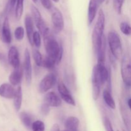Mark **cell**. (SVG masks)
Masks as SVG:
<instances>
[{"mask_svg": "<svg viewBox=\"0 0 131 131\" xmlns=\"http://www.w3.org/2000/svg\"><path fill=\"white\" fill-rule=\"evenodd\" d=\"M44 39V46L47 56L56 60V65L61 62L63 54V48L54 37L49 29L45 31L43 34Z\"/></svg>", "mask_w": 131, "mask_h": 131, "instance_id": "cell-1", "label": "cell"}, {"mask_svg": "<svg viewBox=\"0 0 131 131\" xmlns=\"http://www.w3.org/2000/svg\"><path fill=\"white\" fill-rule=\"evenodd\" d=\"M105 14L102 9L99 11L97 21L92 33V42L96 54L99 53L102 47L104 40V31L105 28Z\"/></svg>", "mask_w": 131, "mask_h": 131, "instance_id": "cell-2", "label": "cell"}, {"mask_svg": "<svg viewBox=\"0 0 131 131\" xmlns=\"http://www.w3.org/2000/svg\"><path fill=\"white\" fill-rule=\"evenodd\" d=\"M107 42L110 51L114 58L116 59H120L122 56V44L121 39L116 32L111 31L107 35Z\"/></svg>", "mask_w": 131, "mask_h": 131, "instance_id": "cell-3", "label": "cell"}, {"mask_svg": "<svg viewBox=\"0 0 131 131\" xmlns=\"http://www.w3.org/2000/svg\"><path fill=\"white\" fill-rule=\"evenodd\" d=\"M121 75L126 87L131 88V59L128 54L124 55L122 60Z\"/></svg>", "mask_w": 131, "mask_h": 131, "instance_id": "cell-4", "label": "cell"}, {"mask_svg": "<svg viewBox=\"0 0 131 131\" xmlns=\"http://www.w3.org/2000/svg\"><path fill=\"white\" fill-rule=\"evenodd\" d=\"M51 21L54 30L56 33H60L64 29L65 23L61 12L57 8H52L51 14Z\"/></svg>", "mask_w": 131, "mask_h": 131, "instance_id": "cell-5", "label": "cell"}, {"mask_svg": "<svg viewBox=\"0 0 131 131\" xmlns=\"http://www.w3.org/2000/svg\"><path fill=\"white\" fill-rule=\"evenodd\" d=\"M31 17L33 19V21L35 23L36 26L38 28L40 33L43 35L47 28L46 26V23L41 15L40 12L38 9L33 5H31Z\"/></svg>", "mask_w": 131, "mask_h": 131, "instance_id": "cell-6", "label": "cell"}, {"mask_svg": "<svg viewBox=\"0 0 131 131\" xmlns=\"http://www.w3.org/2000/svg\"><path fill=\"white\" fill-rule=\"evenodd\" d=\"M56 82V75L53 73L48 74L40 82L38 85V90L42 93H46L54 86Z\"/></svg>", "mask_w": 131, "mask_h": 131, "instance_id": "cell-7", "label": "cell"}, {"mask_svg": "<svg viewBox=\"0 0 131 131\" xmlns=\"http://www.w3.org/2000/svg\"><path fill=\"white\" fill-rule=\"evenodd\" d=\"M58 90L63 101H65L68 104L73 106H75V102L72 96L70 91L65 86L63 82L61 81V80L59 81L58 83Z\"/></svg>", "mask_w": 131, "mask_h": 131, "instance_id": "cell-8", "label": "cell"}, {"mask_svg": "<svg viewBox=\"0 0 131 131\" xmlns=\"http://www.w3.org/2000/svg\"><path fill=\"white\" fill-rule=\"evenodd\" d=\"M92 96L93 99L95 101H97L99 99L101 93V88L102 84H101V80L97 73V68L96 66L93 69L92 74Z\"/></svg>", "mask_w": 131, "mask_h": 131, "instance_id": "cell-9", "label": "cell"}, {"mask_svg": "<svg viewBox=\"0 0 131 131\" xmlns=\"http://www.w3.org/2000/svg\"><path fill=\"white\" fill-rule=\"evenodd\" d=\"M24 72L25 74V78L28 85L31 83L32 81V67L31 63L30 53L28 49H26L24 51V60L23 65Z\"/></svg>", "mask_w": 131, "mask_h": 131, "instance_id": "cell-10", "label": "cell"}, {"mask_svg": "<svg viewBox=\"0 0 131 131\" xmlns=\"http://www.w3.org/2000/svg\"><path fill=\"white\" fill-rule=\"evenodd\" d=\"M95 66L102 85L110 81V72L105 65V61H98Z\"/></svg>", "mask_w": 131, "mask_h": 131, "instance_id": "cell-11", "label": "cell"}, {"mask_svg": "<svg viewBox=\"0 0 131 131\" xmlns=\"http://www.w3.org/2000/svg\"><path fill=\"white\" fill-rule=\"evenodd\" d=\"M44 103L47 104L50 107H58L61 105V98L54 92H48L46 94L43 98Z\"/></svg>", "mask_w": 131, "mask_h": 131, "instance_id": "cell-12", "label": "cell"}, {"mask_svg": "<svg viewBox=\"0 0 131 131\" xmlns=\"http://www.w3.org/2000/svg\"><path fill=\"white\" fill-rule=\"evenodd\" d=\"M8 60L9 63L14 69H17L20 67L19 51L15 46H12L9 49L8 54Z\"/></svg>", "mask_w": 131, "mask_h": 131, "instance_id": "cell-13", "label": "cell"}, {"mask_svg": "<svg viewBox=\"0 0 131 131\" xmlns=\"http://www.w3.org/2000/svg\"><path fill=\"white\" fill-rule=\"evenodd\" d=\"M26 31L27 38L31 46H33V35L34 33V21L32 17L29 15H26L24 19Z\"/></svg>", "mask_w": 131, "mask_h": 131, "instance_id": "cell-14", "label": "cell"}, {"mask_svg": "<svg viewBox=\"0 0 131 131\" xmlns=\"http://www.w3.org/2000/svg\"><path fill=\"white\" fill-rule=\"evenodd\" d=\"M1 39L3 42L6 43H10L12 42V35L10 28V23L8 17L4 20L1 31Z\"/></svg>", "mask_w": 131, "mask_h": 131, "instance_id": "cell-15", "label": "cell"}, {"mask_svg": "<svg viewBox=\"0 0 131 131\" xmlns=\"http://www.w3.org/2000/svg\"><path fill=\"white\" fill-rule=\"evenodd\" d=\"M15 91L12 84L3 83L0 86V96L5 99H14Z\"/></svg>", "mask_w": 131, "mask_h": 131, "instance_id": "cell-16", "label": "cell"}, {"mask_svg": "<svg viewBox=\"0 0 131 131\" xmlns=\"http://www.w3.org/2000/svg\"><path fill=\"white\" fill-rule=\"evenodd\" d=\"M23 78V69L20 67L15 69L9 76V81L13 86H17L20 84Z\"/></svg>", "mask_w": 131, "mask_h": 131, "instance_id": "cell-17", "label": "cell"}, {"mask_svg": "<svg viewBox=\"0 0 131 131\" xmlns=\"http://www.w3.org/2000/svg\"><path fill=\"white\" fill-rule=\"evenodd\" d=\"M98 7L95 0H90L88 10V23L89 25H90L94 20L97 15Z\"/></svg>", "mask_w": 131, "mask_h": 131, "instance_id": "cell-18", "label": "cell"}, {"mask_svg": "<svg viewBox=\"0 0 131 131\" xmlns=\"http://www.w3.org/2000/svg\"><path fill=\"white\" fill-rule=\"evenodd\" d=\"M79 120L75 116H69L65 122V128L69 131H79Z\"/></svg>", "mask_w": 131, "mask_h": 131, "instance_id": "cell-19", "label": "cell"}, {"mask_svg": "<svg viewBox=\"0 0 131 131\" xmlns=\"http://www.w3.org/2000/svg\"><path fill=\"white\" fill-rule=\"evenodd\" d=\"M22 101H23L22 88L20 86H19L15 91V94L14 97V106L17 111H19L21 107Z\"/></svg>", "mask_w": 131, "mask_h": 131, "instance_id": "cell-20", "label": "cell"}, {"mask_svg": "<svg viewBox=\"0 0 131 131\" xmlns=\"http://www.w3.org/2000/svg\"><path fill=\"white\" fill-rule=\"evenodd\" d=\"M102 97H103L105 103L112 110H115L116 108V104H115V100L111 95V91L107 90L104 91L102 93Z\"/></svg>", "mask_w": 131, "mask_h": 131, "instance_id": "cell-21", "label": "cell"}, {"mask_svg": "<svg viewBox=\"0 0 131 131\" xmlns=\"http://www.w3.org/2000/svg\"><path fill=\"white\" fill-rule=\"evenodd\" d=\"M19 117H20V120H21L22 123L23 125L27 128H29L31 127L32 125V118L28 113L25 112V111H23L19 115Z\"/></svg>", "mask_w": 131, "mask_h": 131, "instance_id": "cell-22", "label": "cell"}, {"mask_svg": "<svg viewBox=\"0 0 131 131\" xmlns=\"http://www.w3.org/2000/svg\"><path fill=\"white\" fill-rule=\"evenodd\" d=\"M24 0H17L15 8V17L17 20L21 18L24 10Z\"/></svg>", "mask_w": 131, "mask_h": 131, "instance_id": "cell-23", "label": "cell"}, {"mask_svg": "<svg viewBox=\"0 0 131 131\" xmlns=\"http://www.w3.org/2000/svg\"><path fill=\"white\" fill-rule=\"evenodd\" d=\"M56 65V60L49 56H45L42 61V66L47 69H52Z\"/></svg>", "mask_w": 131, "mask_h": 131, "instance_id": "cell-24", "label": "cell"}, {"mask_svg": "<svg viewBox=\"0 0 131 131\" xmlns=\"http://www.w3.org/2000/svg\"><path fill=\"white\" fill-rule=\"evenodd\" d=\"M32 53H33V57L36 65L38 67L42 66L43 58H42L40 52L38 49H33Z\"/></svg>", "mask_w": 131, "mask_h": 131, "instance_id": "cell-25", "label": "cell"}, {"mask_svg": "<svg viewBox=\"0 0 131 131\" xmlns=\"http://www.w3.org/2000/svg\"><path fill=\"white\" fill-rule=\"evenodd\" d=\"M120 28L122 33H124L125 35H131V26L129 23L126 22H122L120 24Z\"/></svg>", "mask_w": 131, "mask_h": 131, "instance_id": "cell-26", "label": "cell"}, {"mask_svg": "<svg viewBox=\"0 0 131 131\" xmlns=\"http://www.w3.org/2000/svg\"><path fill=\"white\" fill-rule=\"evenodd\" d=\"M31 128L33 131H44L45 124L41 120H36L32 124Z\"/></svg>", "mask_w": 131, "mask_h": 131, "instance_id": "cell-27", "label": "cell"}, {"mask_svg": "<svg viewBox=\"0 0 131 131\" xmlns=\"http://www.w3.org/2000/svg\"><path fill=\"white\" fill-rule=\"evenodd\" d=\"M125 0H113V7L115 12L120 15L122 11V7Z\"/></svg>", "mask_w": 131, "mask_h": 131, "instance_id": "cell-28", "label": "cell"}, {"mask_svg": "<svg viewBox=\"0 0 131 131\" xmlns=\"http://www.w3.org/2000/svg\"><path fill=\"white\" fill-rule=\"evenodd\" d=\"M14 36L15 39L18 41H21L24 37V29L23 27L19 26L15 29L14 31Z\"/></svg>", "mask_w": 131, "mask_h": 131, "instance_id": "cell-29", "label": "cell"}, {"mask_svg": "<svg viewBox=\"0 0 131 131\" xmlns=\"http://www.w3.org/2000/svg\"><path fill=\"white\" fill-rule=\"evenodd\" d=\"M33 44L37 48H39L41 46L40 33L38 31H35L33 35Z\"/></svg>", "mask_w": 131, "mask_h": 131, "instance_id": "cell-30", "label": "cell"}, {"mask_svg": "<svg viewBox=\"0 0 131 131\" xmlns=\"http://www.w3.org/2000/svg\"><path fill=\"white\" fill-rule=\"evenodd\" d=\"M42 6L47 10H52L53 8V5L51 0H40Z\"/></svg>", "mask_w": 131, "mask_h": 131, "instance_id": "cell-31", "label": "cell"}, {"mask_svg": "<svg viewBox=\"0 0 131 131\" xmlns=\"http://www.w3.org/2000/svg\"><path fill=\"white\" fill-rule=\"evenodd\" d=\"M104 127L106 128V131H114L113 129L112 124H111L110 119L107 117L104 118Z\"/></svg>", "mask_w": 131, "mask_h": 131, "instance_id": "cell-32", "label": "cell"}, {"mask_svg": "<svg viewBox=\"0 0 131 131\" xmlns=\"http://www.w3.org/2000/svg\"><path fill=\"white\" fill-rule=\"evenodd\" d=\"M40 111L41 113L43 114V115H47L50 112V106L47 105V104L43 102L40 106Z\"/></svg>", "mask_w": 131, "mask_h": 131, "instance_id": "cell-33", "label": "cell"}, {"mask_svg": "<svg viewBox=\"0 0 131 131\" xmlns=\"http://www.w3.org/2000/svg\"><path fill=\"white\" fill-rule=\"evenodd\" d=\"M17 0H10L9 1V8L10 10H13L16 5V3Z\"/></svg>", "mask_w": 131, "mask_h": 131, "instance_id": "cell-34", "label": "cell"}, {"mask_svg": "<svg viewBox=\"0 0 131 131\" xmlns=\"http://www.w3.org/2000/svg\"><path fill=\"white\" fill-rule=\"evenodd\" d=\"M50 131H60V127L59 125H58L57 124H55L52 125V128H51V130Z\"/></svg>", "mask_w": 131, "mask_h": 131, "instance_id": "cell-35", "label": "cell"}, {"mask_svg": "<svg viewBox=\"0 0 131 131\" xmlns=\"http://www.w3.org/2000/svg\"><path fill=\"white\" fill-rule=\"evenodd\" d=\"M96 2H97V5H98V6H99L100 5H102V3H103L106 0H95Z\"/></svg>", "mask_w": 131, "mask_h": 131, "instance_id": "cell-36", "label": "cell"}, {"mask_svg": "<svg viewBox=\"0 0 131 131\" xmlns=\"http://www.w3.org/2000/svg\"><path fill=\"white\" fill-rule=\"evenodd\" d=\"M5 59V55H4L2 52H0V60H1V61H3V60H4Z\"/></svg>", "mask_w": 131, "mask_h": 131, "instance_id": "cell-37", "label": "cell"}, {"mask_svg": "<svg viewBox=\"0 0 131 131\" xmlns=\"http://www.w3.org/2000/svg\"><path fill=\"white\" fill-rule=\"evenodd\" d=\"M127 104H128V106H129V109H130V110L131 111V98H129V99H128Z\"/></svg>", "mask_w": 131, "mask_h": 131, "instance_id": "cell-38", "label": "cell"}, {"mask_svg": "<svg viewBox=\"0 0 131 131\" xmlns=\"http://www.w3.org/2000/svg\"><path fill=\"white\" fill-rule=\"evenodd\" d=\"M52 1H54V2H56V3H58L59 1V0H52Z\"/></svg>", "mask_w": 131, "mask_h": 131, "instance_id": "cell-39", "label": "cell"}, {"mask_svg": "<svg viewBox=\"0 0 131 131\" xmlns=\"http://www.w3.org/2000/svg\"><path fill=\"white\" fill-rule=\"evenodd\" d=\"M32 1H33L34 3H35L37 2V0H32Z\"/></svg>", "mask_w": 131, "mask_h": 131, "instance_id": "cell-40", "label": "cell"}, {"mask_svg": "<svg viewBox=\"0 0 131 131\" xmlns=\"http://www.w3.org/2000/svg\"><path fill=\"white\" fill-rule=\"evenodd\" d=\"M63 131H69V130H63Z\"/></svg>", "mask_w": 131, "mask_h": 131, "instance_id": "cell-41", "label": "cell"}, {"mask_svg": "<svg viewBox=\"0 0 131 131\" xmlns=\"http://www.w3.org/2000/svg\"><path fill=\"white\" fill-rule=\"evenodd\" d=\"M14 131H17V130H14Z\"/></svg>", "mask_w": 131, "mask_h": 131, "instance_id": "cell-42", "label": "cell"}, {"mask_svg": "<svg viewBox=\"0 0 131 131\" xmlns=\"http://www.w3.org/2000/svg\"><path fill=\"white\" fill-rule=\"evenodd\" d=\"M124 131H125V130H124Z\"/></svg>", "mask_w": 131, "mask_h": 131, "instance_id": "cell-43", "label": "cell"}]
</instances>
